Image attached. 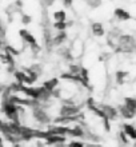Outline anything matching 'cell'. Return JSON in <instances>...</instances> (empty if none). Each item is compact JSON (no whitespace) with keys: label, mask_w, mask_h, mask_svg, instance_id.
<instances>
[{"label":"cell","mask_w":136,"mask_h":147,"mask_svg":"<svg viewBox=\"0 0 136 147\" xmlns=\"http://www.w3.org/2000/svg\"><path fill=\"white\" fill-rule=\"evenodd\" d=\"M84 3H86L88 7H91V8L95 9V8L100 7L101 4H103V1H101V0H84Z\"/></svg>","instance_id":"21"},{"label":"cell","mask_w":136,"mask_h":147,"mask_svg":"<svg viewBox=\"0 0 136 147\" xmlns=\"http://www.w3.org/2000/svg\"><path fill=\"white\" fill-rule=\"evenodd\" d=\"M124 105L128 107V109L133 110L136 111V98H132V96H127L124 98Z\"/></svg>","instance_id":"19"},{"label":"cell","mask_w":136,"mask_h":147,"mask_svg":"<svg viewBox=\"0 0 136 147\" xmlns=\"http://www.w3.org/2000/svg\"><path fill=\"white\" fill-rule=\"evenodd\" d=\"M115 79H116L117 84H120V86L125 84L129 80V72L124 70H117L116 74H115Z\"/></svg>","instance_id":"11"},{"label":"cell","mask_w":136,"mask_h":147,"mask_svg":"<svg viewBox=\"0 0 136 147\" xmlns=\"http://www.w3.org/2000/svg\"><path fill=\"white\" fill-rule=\"evenodd\" d=\"M43 87L47 90V91H50V92L54 94L55 91L59 88V79L58 78H51V79H48V80L44 82Z\"/></svg>","instance_id":"12"},{"label":"cell","mask_w":136,"mask_h":147,"mask_svg":"<svg viewBox=\"0 0 136 147\" xmlns=\"http://www.w3.org/2000/svg\"><path fill=\"white\" fill-rule=\"evenodd\" d=\"M20 22L23 24H31L32 23V16L28 15V13H21L20 16Z\"/></svg>","instance_id":"22"},{"label":"cell","mask_w":136,"mask_h":147,"mask_svg":"<svg viewBox=\"0 0 136 147\" xmlns=\"http://www.w3.org/2000/svg\"><path fill=\"white\" fill-rule=\"evenodd\" d=\"M68 135L72 136V138H84L86 136V128L83 127L80 123H75L72 126H70Z\"/></svg>","instance_id":"6"},{"label":"cell","mask_w":136,"mask_h":147,"mask_svg":"<svg viewBox=\"0 0 136 147\" xmlns=\"http://www.w3.org/2000/svg\"><path fill=\"white\" fill-rule=\"evenodd\" d=\"M82 114V106L74 103H63L59 107V115L62 116H76Z\"/></svg>","instance_id":"4"},{"label":"cell","mask_w":136,"mask_h":147,"mask_svg":"<svg viewBox=\"0 0 136 147\" xmlns=\"http://www.w3.org/2000/svg\"><path fill=\"white\" fill-rule=\"evenodd\" d=\"M67 138L66 135H48L44 139V143L48 144V146H56L59 143H66Z\"/></svg>","instance_id":"7"},{"label":"cell","mask_w":136,"mask_h":147,"mask_svg":"<svg viewBox=\"0 0 136 147\" xmlns=\"http://www.w3.org/2000/svg\"><path fill=\"white\" fill-rule=\"evenodd\" d=\"M68 147H86V144L79 140H72L71 143H68Z\"/></svg>","instance_id":"23"},{"label":"cell","mask_w":136,"mask_h":147,"mask_svg":"<svg viewBox=\"0 0 136 147\" xmlns=\"http://www.w3.org/2000/svg\"><path fill=\"white\" fill-rule=\"evenodd\" d=\"M91 31H92L93 36H96V38H101V36L105 35L104 27H103V24L99 23V22L92 23V26H91Z\"/></svg>","instance_id":"13"},{"label":"cell","mask_w":136,"mask_h":147,"mask_svg":"<svg viewBox=\"0 0 136 147\" xmlns=\"http://www.w3.org/2000/svg\"><path fill=\"white\" fill-rule=\"evenodd\" d=\"M117 110H119V114H120L124 119H127V120H129V119H133L136 116V111H133V110H131V109H128L127 106L123 103V105H120L119 107H117Z\"/></svg>","instance_id":"9"},{"label":"cell","mask_w":136,"mask_h":147,"mask_svg":"<svg viewBox=\"0 0 136 147\" xmlns=\"http://www.w3.org/2000/svg\"><path fill=\"white\" fill-rule=\"evenodd\" d=\"M19 38L23 40L27 46L31 47L32 50V54H33V51H39L40 50V46L39 43H38V40H36L35 35L32 34V32H29L28 30H19Z\"/></svg>","instance_id":"3"},{"label":"cell","mask_w":136,"mask_h":147,"mask_svg":"<svg viewBox=\"0 0 136 147\" xmlns=\"http://www.w3.org/2000/svg\"><path fill=\"white\" fill-rule=\"evenodd\" d=\"M121 130L128 135L129 139L132 140H136V127L133 126V124H129V123H124L123 126H121Z\"/></svg>","instance_id":"14"},{"label":"cell","mask_w":136,"mask_h":147,"mask_svg":"<svg viewBox=\"0 0 136 147\" xmlns=\"http://www.w3.org/2000/svg\"><path fill=\"white\" fill-rule=\"evenodd\" d=\"M83 50H84V44H83L79 39H76V40L74 42V44H72V47H71L72 55H74L75 58H78V56H80V55H82Z\"/></svg>","instance_id":"15"},{"label":"cell","mask_w":136,"mask_h":147,"mask_svg":"<svg viewBox=\"0 0 136 147\" xmlns=\"http://www.w3.org/2000/svg\"><path fill=\"white\" fill-rule=\"evenodd\" d=\"M117 139H119V143H120L121 146H127V144L129 143L128 135H127L123 130H121V131H119V134H117Z\"/></svg>","instance_id":"18"},{"label":"cell","mask_w":136,"mask_h":147,"mask_svg":"<svg viewBox=\"0 0 136 147\" xmlns=\"http://www.w3.org/2000/svg\"><path fill=\"white\" fill-rule=\"evenodd\" d=\"M13 76H15V80L17 82V83L25 84V79H27V72H25V71H15V72H13Z\"/></svg>","instance_id":"17"},{"label":"cell","mask_w":136,"mask_h":147,"mask_svg":"<svg viewBox=\"0 0 136 147\" xmlns=\"http://www.w3.org/2000/svg\"><path fill=\"white\" fill-rule=\"evenodd\" d=\"M75 0H62V3L66 5V7H71L72 5V3H74Z\"/></svg>","instance_id":"24"},{"label":"cell","mask_w":136,"mask_h":147,"mask_svg":"<svg viewBox=\"0 0 136 147\" xmlns=\"http://www.w3.org/2000/svg\"><path fill=\"white\" fill-rule=\"evenodd\" d=\"M31 116L33 118V120H35L36 123L42 124V126H48L51 122H54V119L50 115L47 107H44L43 105L31 107Z\"/></svg>","instance_id":"2"},{"label":"cell","mask_w":136,"mask_h":147,"mask_svg":"<svg viewBox=\"0 0 136 147\" xmlns=\"http://www.w3.org/2000/svg\"><path fill=\"white\" fill-rule=\"evenodd\" d=\"M100 107H101V110L104 111L105 116H107V119H109V120H115V119L117 118V115H120V114H119V110H117L116 107L111 106V105H107V103H101Z\"/></svg>","instance_id":"5"},{"label":"cell","mask_w":136,"mask_h":147,"mask_svg":"<svg viewBox=\"0 0 136 147\" xmlns=\"http://www.w3.org/2000/svg\"><path fill=\"white\" fill-rule=\"evenodd\" d=\"M133 147H136V140H135V144H133Z\"/></svg>","instance_id":"26"},{"label":"cell","mask_w":136,"mask_h":147,"mask_svg":"<svg viewBox=\"0 0 136 147\" xmlns=\"http://www.w3.org/2000/svg\"><path fill=\"white\" fill-rule=\"evenodd\" d=\"M113 15H115V18H116L117 20H120V22H129V20L132 19L131 13H129L127 9H124V8H115Z\"/></svg>","instance_id":"8"},{"label":"cell","mask_w":136,"mask_h":147,"mask_svg":"<svg viewBox=\"0 0 136 147\" xmlns=\"http://www.w3.org/2000/svg\"><path fill=\"white\" fill-rule=\"evenodd\" d=\"M67 32L66 31H59L58 34H55L54 38H52V46L55 47H59V46H63L64 43L67 42Z\"/></svg>","instance_id":"10"},{"label":"cell","mask_w":136,"mask_h":147,"mask_svg":"<svg viewBox=\"0 0 136 147\" xmlns=\"http://www.w3.org/2000/svg\"><path fill=\"white\" fill-rule=\"evenodd\" d=\"M136 50V39L131 34H123L119 38L116 52L119 54H132Z\"/></svg>","instance_id":"1"},{"label":"cell","mask_w":136,"mask_h":147,"mask_svg":"<svg viewBox=\"0 0 136 147\" xmlns=\"http://www.w3.org/2000/svg\"><path fill=\"white\" fill-rule=\"evenodd\" d=\"M67 27H68V23L67 22H55L54 23V28L56 31H66Z\"/></svg>","instance_id":"20"},{"label":"cell","mask_w":136,"mask_h":147,"mask_svg":"<svg viewBox=\"0 0 136 147\" xmlns=\"http://www.w3.org/2000/svg\"><path fill=\"white\" fill-rule=\"evenodd\" d=\"M11 147H20L19 143H16V144H11Z\"/></svg>","instance_id":"25"},{"label":"cell","mask_w":136,"mask_h":147,"mask_svg":"<svg viewBox=\"0 0 136 147\" xmlns=\"http://www.w3.org/2000/svg\"><path fill=\"white\" fill-rule=\"evenodd\" d=\"M52 18H54L55 22H66L67 20V12L64 9H56L52 13Z\"/></svg>","instance_id":"16"},{"label":"cell","mask_w":136,"mask_h":147,"mask_svg":"<svg viewBox=\"0 0 136 147\" xmlns=\"http://www.w3.org/2000/svg\"><path fill=\"white\" fill-rule=\"evenodd\" d=\"M135 54H136V50H135Z\"/></svg>","instance_id":"27"}]
</instances>
